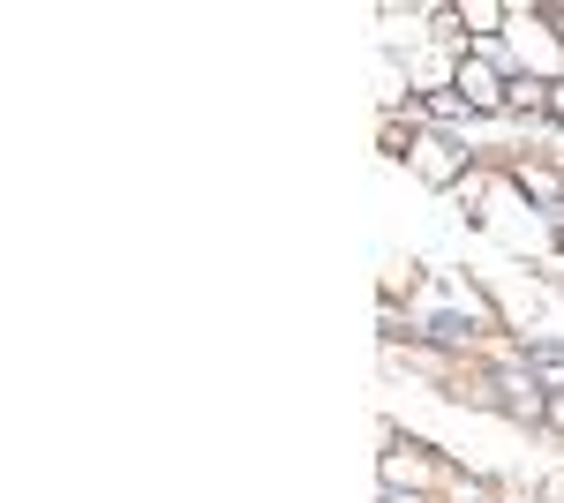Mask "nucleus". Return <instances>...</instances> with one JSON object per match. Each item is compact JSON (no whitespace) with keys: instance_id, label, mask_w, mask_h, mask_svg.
<instances>
[{"instance_id":"nucleus-9","label":"nucleus","mask_w":564,"mask_h":503,"mask_svg":"<svg viewBox=\"0 0 564 503\" xmlns=\"http://www.w3.org/2000/svg\"><path fill=\"white\" fill-rule=\"evenodd\" d=\"M505 121H542L550 128V84H534V76H520V84H512V106H505Z\"/></svg>"},{"instance_id":"nucleus-3","label":"nucleus","mask_w":564,"mask_h":503,"mask_svg":"<svg viewBox=\"0 0 564 503\" xmlns=\"http://www.w3.org/2000/svg\"><path fill=\"white\" fill-rule=\"evenodd\" d=\"M512 53L534 84H564V0H512Z\"/></svg>"},{"instance_id":"nucleus-10","label":"nucleus","mask_w":564,"mask_h":503,"mask_svg":"<svg viewBox=\"0 0 564 503\" xmlns=\"http://www.w3.org/2000/svg\"><path fill=\"white\" fill-rule=\"evenodd\" d=\"M444 503H505V489H497L489 473H467V466H452V489H444Z\"/></svg>"},{"instance_id":"nucleus-6","label":"nucleus","mask_w":564,"mask_h":503,"mask_svg":"<svg viewBox=\"0 0 564 503\" xmlns=\"http://www.w3.org/2000/svg\"><path fill=\"white\" fill-rule=\"evenodd\" d=\"M459 61H467V45H414L406 53V90L414 98H444L459 84Z\"/></svg>"},{"instance_id":"nucleus-4","label":"nucleus","mask_w":564,"mask_h":503,"mask_svg":"<svg viewBox=\"0 0 564 503\" xmlns=\"http://www.w3.org/2000/svg\"><path fill=\"white\" fill-rule=\"evenodd\" d=\"M475 166H481V151L467 143V135H444V128H422V135H414V151H406V173H414L430 196H452Z\"/></svg>"},{"instance_id":"nucleus-11","label":"nucleus","mask_w":564,"mask_h":503,"mask_svg":"<svg viewBox=\"0 0 564 503\" xmlns=\"http://www.w3.org/2000/svg\"><path fill=\"white\" fill-rule=\"evenodd\" d=\"M542 436L564 444V383H550V414H542Z\"/></svg>"},{"instance_id":"nucleus-12","label":"nucleus","mask_w":564,"mask_h":503,"mask_svg":"<svg viewBox=\"0 0 564 503\" xmlns=\"http://www.w3.org/2000/svg\"><path fill=\"white\" fill-rule=\"evenodd\" d=\"M550 128L564 135V84H550Z\"/></svg>"},{"instance_id":"nucleus-8","label":"nucleus","mask_w":564,"mask_h":503,"mask_svg":"<svg viewBox=\"0 0 564 503\" xmlns=\"http://www.w3.org/2000/svg\"><path fill=\"white\" fill-rule=\"evenodd\" d=\"M444 406H467V414H497V376H489V369H467V376L452 383V391H444Z\"/></svg>"},{"instance_id":"nucleus-1","label":"nucleus","mask_w":564,"mask_h":503,"mask_svg":"<svg viewBox=\"0 0 564 503\" xmlns=\"http://www.w3.org/2000/svg\"><path fill=\"white\" fill-rule=\"evenodd\" d=\"M377 489H391V496H414V503H444V489H452V451H436V444H422V436H406L399 420H377Z\"/></svg>"},{"instance_id":"nucleus-5","label":"nucleus","mask_w":564,"mask_h":503,"mask_svg":"<svg viewBox=\"0 0 564 503\" xmlns=\"http://www.w3.org/2000/svg\"><path fill=\"white\" fill-rule=\"evenodd\" d=\"M452 98L475 113V121H505V106H512V76H497L489 61H459V84H452Z\"/></svg>"},{"instance_id":"nucleus-2","label":"nucleus","mask_w":564,"mask_h":503,"mask_svg":"<svg viewBox=\"0 0 564 503\" xmlns=\"http://www.w3.org/2000/svg\"><path fill=\"white\" fill-rule=\"evenodd\" d=\"M481 369L497 376V420H512V428H542V414H550V376L527 361L512 338H497V346L481 353Z\"/></svg>"},{"instance_id":"nucleus-7","label":"nucleus","mask_w":564,"mask_h":503,"mask_svg":"<svg viewBox=\"0 0 564 503\" xmlns=\"http://www.w3.org/2000/svg\"><path fill=\"white\" fill-rule=\"evenodd\" d=\"M377 31H384V53H399V45L414 53V45H430V8H399L391 0V8H377Z\"/></svg>"}]
</instances>
